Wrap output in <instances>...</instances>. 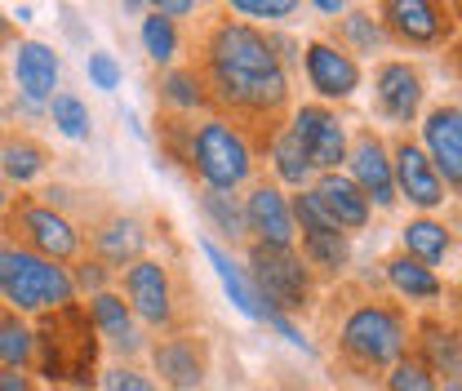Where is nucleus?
Wrapping results in <instances>:
<instances>
[{"label":"nucleus","instance_id":"f257e3e1","mask_svg":"<svg viewBox=\"0 0 462 391\" xmlns=\"http://www.w3.org/2000/svg\"><path fill=\"white\" fill-rule=\"evenodd\" d=\"M205 71H209L214 94L236 112L267 116L281 112L289 98V80L276 45L258 27H245V23H218L209 32Z\"/></svg>","mask_w":462,"mask_h":391},{"label":"nucleus","instance_id":"f03ea898","mask_svg":"<svg viewBox=\"0 0 462 391\" xmlns=\"http://www.w3.org/2000/svg\"><path fill=\"white\" fill-rule=\"evenodd\" d=\"M98 330L89 321L85 307L67 303L45 312L41 330H36V356H41V374L50 383H89L94 365H98Z\"/></svg>","mask_w":462,"mask_h":391},{"label":"nucleus","instance_id":"7ed1b4c3","mask_svg":"<svg viewBox=\"0 0 462 391\" xmlns=\"http://www.w3.org/2000/svg\"><path fill=\"white\" fill-rule=\"evenodd\" d=\"M0 293L14 312H50L76 298V284L67 276V267L27 254L23 245H5L0 249Z\"/></svg>","mask_w":462,"mask_h":391},{"label":"nucleus","instance_id":"20e7f679","mask_svg":"<svg viewBox=\"0 0 462 391\" xmlns=\"http://www.w3.org/2000/svg\"><path fill=\"white\" fill-rule=\"evenodd\" d=\"M191 165L205 178V191H236L249 169H254V156H249V143L231 129L227 120H205L200 129H191Z\"/></svg>","mask_w":462,"mask_h":391},{"label":"nucleus","instance_id":"39448f33","mask_svg":"<svg viewBox=\"0 0 462 391\" xmlns=\"http://www.w3.org/2000/svg\"><path fill=\"white\" fill-rule=\"evenodd\" d=\"M249 267H254V289L263 298L267 312H302L307 307V293H311V280L302 258H293L289 249H272V245H254L249 254Z\"/></svg>","mask_w":462,"mask_h":391},{"label":"nucleus","instance_id":"423d86ee","mask_svg":"<svg viewBox=\"0 0 462 391\" xmlns=\"http://www.w3.org/2000/svg\"><path fill=\"white\" fill-rule=\"evenodd\" d=\"M9 223L18 227L23 249L50 263H67L80 254V231L71 227V219H62L54 205H36V200H14L9 205Z\"/></svg>","mask_w":462,"mask_h":391},{"label":"nucleus","instance_id":"0eeeda50","mask_svg":"<svg viewBox=\"0 0 462 391\" xmlns=\"http://www.w3.org/2000/svg\"><path fill=\"white\" fill-rule=\"evenodd\" d=\"M404 325L387 307H360L343 325V347L365 365H396L404 351Z\"/></svg>","mask_w":462,"mask_h":391},{"label":"nucleus","instance_id":"6e6552de","mask_svg":"<svg viewBox=\"0 0 462 391\" xmlns=\"http://www.w3.org/2000/svg\"><path fill=\"white\" fill-rule=\"evenodd\" d=\"M298 147L307 152L311 169H338L346 161V134H343V120L325 107H302L293 116V129Z\"/></svg>","mask_w":462,"mask_h":391},{"label":"nucleus","instance_id":"1a4fd4ad","mask_svg":"<svg viewBox=\"0 0 462 391\" xmlns=\"http://www.w3.org/2000/svg\"><path fill=\"white\" fill-rule=\"evenodd\" d=\"M125 293H129V312L143 316L147 325H170L173 321V284L170 267L138 258L125 276Z\"/></svg>","mask_w":462,"mask_h":391},{"label":"nucleus","instance_id":"9d476101","mask_svg":"<svg viewBox=\"0 0 462 391\" xmlns=\"http://www.w3.org/2000/svg\"><path fill=\"white\" fill-rule=\"evenodd\" d=\"M392 173H396V191L409 196V205H418V209L445 205V182H440V173L427 161L422 147L401 143V147H396V161H392Z\"/></svg>","mask_w":462,"mask_h":391},{"label":"nucleus","instance_id":"9b49d317","mask_svg":"<svg viewBox=\"0 0 462 391\" xmlns=\"http://www.w3.org/2000/svg\"><path fill=\"white\" fill-rule=\"evenodd\" d=\"M427 134V161L436 165L440 182L462 187V107H436L422 125Z\"/></svg>","mask_w":462,"mask_h":391},{"label":"nucleus","instance_id":"f8f14e48","mask_svg":"<svg viewBox=\"0 0 462 391\" xmlns=\"http://www.w3.org/2000/svg\"><path fill=\"white\" fill-rule=\"evenodd\" d=\"M152 360H156V374L165 378V387L173 391H196L205 383V347L191 334H173L156 342Z\"/></svg>","mask_w":462,"mask_h":391},{"label":"nucleus","instance_id":"ddd939ff","mask_svg":"<svg viewBox=\"0 0 462 391\" xmlns=\"http://www.w3.org/2000/svg\"><path fill=\"white\" fill-rule=\"evenodd\" d=\"M307 80H311V89L325 94V98H351L356 85H360V67H356V58L343 54V50H334V45H325V41H311V45H307Z\"/></svg>","mask_w":462,"mask_h":391},{"label":"nucleus","instance_id":"4468645a","mask_svg":"<svg viewBox=\"0 0 462 391\" xmlns=\"http://www.w3.org/2000/svg\"><path fill=\"white\" fill-rule=\"evenodd\" d=\"M245 227L263 236L258 245H272V249H289L293 245V214H289L285 196L276 187H267V182L249 191V200H245Z\"/></svg>","mask_w":462,"mask_h":391},{"label":"nucleus","instance_id":"2eb2a0df","mask_svg":"<svg viewBox=\"0 0 462 391\" xmlns=\"http://www.w3.org/2000/svg\"><path fill=\"white\" fill-rule=\"evenodd\" d=\"M351 173H356L351 182L360 187L365 200H374V205H383V209L396 205V173H392V161H387V152H383L378 138H360V143H356Z\"/></svg>","mask_w":462,"mask_h":391},{"label":"nucleus","instance_id":"dca6fc26","mask_svg":"<svg viewBox=\"0 0 462 391\" xmlns=\"http://www.w3.org/2000/svg\"><path fill=\"white\" fill-rule=\"evenodd\" d=\"M14 80H18V89H23L27 103H45V98H54V89H58L54 50L41 45V41H23V45L14 50Z\"/></svg>","mask_w":462,"mask_h":391},{"label":"nucleus","instance_id":"f3484780","mask_svg":"<svg viewBox=\"0 0 462 391\" xmlns=\"http://www.w3.org/2000/svg\"><path fill=\"white\" fill-rule=\"evenodd\" d=\"M378 103L392 120H413L422 107V76L409 62H383L378 67Z\"/></svg>","mask_w":462,"mask_h":391},{"label":"nucleus","instance_id":"a211bd4d","mask_svg":"<svg viewBox=\"0 0 462 391\" xmlns=\"http://www.w3.org/2000/svg\"><path fill=\"white\" fill-rule=\"evenodd\" d=\"M316 200H320L325 214L338 223V231H343V227L360 231V227L369 223V200L360 196V187H356L351 178H343V173H325V178L316 182Z\"/></svg>","mask_w":462,"mask_h":391},{"label":"nucleus","instance_id":"6ab92c4d","mask_svg":"<svg viewBox=\"0 0 462 391\" xmlns=\"http://www.w3.org/2000/svg\"><path fill=\"white\" fill-rule=\"evenodd\" d=\"M143 240H147L143 223H138V219H125V214L98 223V231H94V249H98V258L112 263V267H134L138 254H143Z\"/></svg>","mask_w":462,"mask_h":391},{"label":"nucleus","instance_id":"aec40b11","mask_svg":"<svg viewBox=\"0 0 462 391\" xmlns=\"http://www.w3.org/2000/svg\"><path fill=\"white\" fill-rule=\"evenodd\" d=\"M89 316H94V330L112 342L116 351H138L143 347V338H138V325H134V312H129V303L125 298H116V293H94V307H89Z\"/></svg>","mask_w":462,"mask_h":391},{"label":"nucleus","instance_id":"412c9836","mask_svg":"<svg viewBox=\"0 0 462 391\" xmlns=\"http://www.w3.org/2000/svg\"><path fill=\"white\" fill-rule=\"evenodd\" d=\"M387 23L401 32L404 41H418V45H431L445 36V14L436 5H422V0H392L387 5Z\"/></svg>","mask_w":462,"mask_h":391},{"label":"nucleus","instance_id":"4be33fe9","mask_svg":"<svg viewBox=\"0 0 462 391\" xmlns=\"http://www.w3.org/2000/svg\"><path fill=\"white\" fill-rule=\"evenodd\" d=\"M205 258L214 263V272H218V280H223V289L231 293V303H236L249 321H263V316H267V307H263V298H258L254 280H249L240 267H236V263H231L227 249H218L214 240H205Z\"/></svg>","mask_w":462,"mask_h":391},{"label":"nucleus","instance_id":"5701e85b","mask_svg":"<svg viewBox=\"0 0 462 391\" xmlns=\"http://www.w3.org/2000/svg\"><path fill=\"white\" fill-rule=\"evenodd\" d=\"M32 356H36V334L23 325V316L14 307H0V365L23 369Z\"/></svg>","mask_w":462,"mask_h":391},{"label":"nucleus","instance_id":"b1692460","mask_svg":"<svg viewBox=\"0 0 462 391\" xmlns=\"http://www.w3.org/2000/svg\"><path fill=\"white\" fill-rule=\"evenodd\" d=\"M387 280L401 289L404 298H422V303L440 298V280H436V272L422 267V263H413V258H392V263H387Z\"/></svg>","mask_w":462,"mask_h":391},{"label":"nucleus","instance_id":"393cba45","mask_svg":"<svg viewBox=\"0 0 462 391\" xmlns=\"http://www.w3.org/2000/svg\"><path fill=\"white\" fill-rule=\"evenodd\" d=\"M404 249L422 263H440L449 254V231L445 223H431V219H418V223L404 227Z\"/></svg>","mask_w":462,"mask_h":391},{"label":"nucleus","instance_id":"a878e982","mask_svg":"<svg viewBox=\"0 0 462 391\" xmlns=\"http://www.w3.org/2000/svg\"><path fill=\"white\" fill-rule=\"evenodd\" d=\"M302 249H307V258H311L316 267H325V272H343L346 258H351V245H346L343 231H307V236H302Z\"/></svg>","mask_w":462,"mask_h":391},{"label":"nucleus","instance_id":"bb28decb","mask_svg":"<svg viewBox=\"0 0 462 391\" xmlns=\"http://www.w3.org/2000/svg\"><path fill=\"white\" fill-rule=\"evenodd\" d=\"M0 169H5L14 182H32V178L45 169V147L18 138V143H9V147L0 152Z\"/></svg>","mask_w":462,"mask_h":391},{"label":"nucleus","instance_id":"cd10ccee","mask_svg":"<svg viewBox=\"0 0 462 391\" xmlns=\"http://www.w3.org/2000/svg\"><path fill=\"white\" fill-rule=\"evenodd\" d=\"M272 156H276V173L285 178L289 187H302V182L311 178V161H307V152L298 147V138H293V134H281V138H276Z\"/></svg>","mask_w":462,"mask_h":391},{"label":"nucleus","instance_id":"c85d7f7f","mask_svg":"<svg viewBox=\"0 0 462 391\" xmlns=\"http://www.w3.org/2000/svg\"><path fill=\"white\" fill-rule=\"evenodd\" d=\"M200 209H205V219L214 223V231H223L231 240L245 231V209H240L231 196H223V191H205V196H200Z\"/></svg>","mask_w":462,"mask_h":391},{"label":"nucleus","instance_id":"c756f323","mask_svg":"<svg viewBox=\"0 0 462 391\" xmlns=\"http://www.w3.org/2000/svg\"><path fill=\"white\" fill-rule=\"evenodd\" d=\"M205 85H200V76L196 71H170L165 80H161V98L178 107V112H191V107H200L205 103V94H200Z\"/></svg>","mask_w":462,"mask_h":391},{"label":"nucleus","instance_id":"7c9ffc66","mask_svg":"<svg viewBox=\"0 0 462 391\" xmlns=\"http://www.w3.org/2000/svg\"><path fill=\"white\" fill-rule=\"evenodd\" d=\"M50 116L67 138H89V107L76 94H54L50 98Z\"/></svg>","mask_w":462,"mask_h":391},{"label":"nucleus","instance_id":"2f4dec72","mask_svg":"<svg viewBox=\"0 0 462 391\" xmlns=\"http://www.w3.org/2000/svg\"><path fill=\"white\" fill-rule=\"evenodd\" d=\"M427 347V369H445V374H462V342L454 334H440V330H427L422 338Z\"/></svg>","mask_w":462,"mask_h":391},{"label":"nucleus","instance_id":"473e14b6","mask_svg":"<svg viewBox=\"0 0 462 391\" xmlns=\"http://www.w3.org/2000/svg\"><path fill=\"white\" fill-rule=\"evenodd\" d=\"M143 45H147V54L156 58V62H170V58L178 54L173 23H170V18H161L156 9H152V18H143Z\"/></svg>","mask_w":462,"mask_h":391},{"label":"nucleus","instance_id":"72a5a7b5","mask_svg":"<svg viewBox=\"0 0 462 391\" xmlns=\"http://www.w3.org/2000/svg\"><path fill=\"white\" fill-rule=\"evenodd\" d=\"M289 214L302 223V231H338V223H334V219L325 214V205L316 200V191H302V196H293Z\"/></svg>","mask_w":462,"mask_h":391},{"label":"nucleus","instance_id":"f704fd0d","mask_svg":"<svg viewBox=\"0 0 462 391\" xmlns=\"http://www.w3.org/2000/svg\"><path fill=\"white\" fill-rule=\"evenodd\" d=\"M387 387L392 391H436V378H431V369H427L422 360H396Z\"/></svg>","mask_w":462,"mask_h":391},{"label":"nucleus","instance_id":"c9c22d12","mask_svg":"<svg viewBox=\"0 0 462 391\" xmlns=\"http://www.w3.org/2000/svg\"><path fill=\"white\" fill-rule=\"evenodd\" d=\"M343 32H346V41H351L360 54H374V50H383V41H387V36H383V27H378L369 14H351V18L343 23Z\"/></svg>","mask_w":462,"mask_h":391},{"label":"nucleus","instance_id":"e433bc0d","mask_svg":"<svg viewBox=\"0 0 462 391\" xmlns=\"http://www.w3.org/2000/svg\"><path fill=\"white\" fill-rule=\"evenodd\" d=\"M236 14H249V18H289L293 5L289 0H236Z\"/></svg>","mask_w":462,"mask_h":391},{"label":"nucleus","instance_id":"4c0bfd02","mask_svg":"<svg viewBox=\"0 0 462 391\" xmlns=\"http://www.w3.org/2000/svg\"><path fill=\"white\" fill-rule=\"evenodd\" d=\"M89 80L98 89H116L120 85V67H116L112 54H89Z\"/></svg>","mask_w":462,"mask_h":391},{"label":"nucleus","instance_id":"58836bf2","mask_svg":"<svg viewBox=\"0 0 462 391\" xmlns=\"http://www.w3.org/2000/svg\"><path fill=\"white\" fill-rule=\"evenodd\" d=\"M103 387L107 391H156L152 387V378L138 374V369H112V374L103 378Z\"/></svg>","mask_w":462,"mask_h":391},{"label":"nucleus","instance_id":"ea45409f","mask_svg":"<svg viewBox=\"0 0 462 391\" xmlns=\"http://www.w3.org/2000/svg\"><path fill=\"white\" fill-rule=\"evenodd\" d=\"M263 321H267V325H272V330H281V338H289V342H293V347H302V351H311V342H307V338H302V330H298V325H293V321H289V316H281V312H267V316H263Z\"/></svg>","mask_w":462,"mask_h":391},{"label":"nucleus","instance_id":"a19ab883","mask_svg":"<svg viewBox=\"0 0 462 391\" xmlns=\"http://www.w3.org/2000/svg\"><path fill=\"white\" fill-rule=\"evenodd\" d=\"M103 280H107V267H98V263H80V267H76V276H71V284L103 293Z\"/></svg>","mask_w":462,"mask_h":391},{"label":"nucleus","instance_id":"79ce46f5","mask_svg":"<svg viewBox=\"0 0 462 391\" xmlns=\"http://www.w3.org/2000/svg\"><path fill=\"white\" fill-rule=\"evenodd\" d=\"M0 391H36V387H32V378H27V374L5 369V374H0Z\"/></svg>","mask_w":462,"mask_h":391},{"label":"nucleus","instance_id":"37998d69","mask_svg":"<svg viewBox=\"0 0 462 391\" xmlns=\"http://www.w3.org/2000/svg\"><path fill=\"white\" fill-rule=\"evenodd\" d=\"M191 9H196L191 0H170V5H156V14H161V18H173V14H191Z\"/></svg>","mask_w":462,"mask_h":391},{"label":"nucleus","instance_id":"c03bdc74","mask_svg":"<svg viewBox=\"0 0 462 391\" xmlns=\"http://www.w3.org/2000/svg\"><path fill=\"white\" fill-rule=\"evenodd\" d=\"M316 9H320V14H343V5H338V0H320Z\"/></svg>","mask_w":462,"mask_h":391},{"label":"nucleus","instance_id":"a18cd8bd","mask_svg":"<svg viewBox=\"0 0 462 391\" xmlns=\"http://www.w3.org/2000/svg\"><path fill=\"white\" fill-rule=\"evenodd\" d=\"M445 391H462V383H449V387H445Z\"/></svg>","mask_w":462,"mask_h":391},{"label":"nucleus","instance_id":"49530a36","mask_svg":"<svg viewBox=\"0 0 462 391\" xmlns=\"http://www.w3.org/2000/svg\"><path fill=\"white\" fill-rule=\"evenodd\" d=\"M0 205H5V196H0Z\"/></svg>","mask_w":462,"mask_h":391}]
</instances>
